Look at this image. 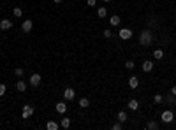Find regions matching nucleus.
<instances>
[{"label": "nucleus", "instance_id": "0eeeda50", "mask_svg": "<svg viewBox=\"0 0 176 130\" xmlns=\"http://www.w3.org/2000/svg\"><path fill=\"white\" fill-rule=\"evenodd\" d=\"M12 28V21L11 19H0V30L2 32H7Z\"/></svg>", "mask_w": 176, "mask_h": 130}, {"label": "nucleus", "instance_id": "7ed1b4c3", "mask_svg": "<svg viewBox=\"0 0 176 130\" xmlns=\"http://www.w3.org/2000/svg\"><path fill=\"white\" fill-rule=\"evenodd\" d=\"M74 97H76V90H74V88L69 86V88L63 90V99H65V100H74Z\"/></svg>", "mask_w": 176, "mask_h": 130}, {"label": "nucleus", "instance_id": "f8f14e48", "mask_svg": "<svg viewBox=\"0 0 176 130\" xmlns=\"http://www.w3.org/2000/svg\"><path fill=\"white\" fill-rule=\"evenodd\" d=\"M129 86H130L132 90L138 88V86H139V79H138L136 76H130V77H129Z\"/></svg>", "mask_w": 176, "mask_h": 130}, {"label": "nucleus", "instance_id": "f3484780", "mask_svg": "<svg viewBox=\"0 0 176 130\" xmlns=\"http://www.w3.org/2000/svg\"><path fill=\"white\" fill-rule=\"evenodd\" d=\"M46 129L48 130H58L60 129V125H58L56 121H48V123H46Z\"/></svg>", "mask_w": 176, "mask_h": 130}, {"label": "nucleus", "instance_id": "2f4dec72", "mask_svg": "<svg viewBox=\"0 0 176 130\" xmlns=\"http://www.w3.org/2000/svg\"><path fill=\"white\" fill-rule=\"evenodd\" d=\"M62 2H63V0H55V4H62Z\"/></svg>", "mask_w": 176, "mask_h": 130}, {"label": "nucleus", "instance_id": "f03ea898", "mask_svg": "<svg viewBox=\"0 0 176 130\" xmlns=\"http://www.w3.org/2000/svg\"><path fill=\"white\" fill-rule=\"evenodd\" d=\"M32 114H33V107H32L30 104H25V106H23V111H21V118H23V120H28Z\"/></svg>", "mask_w": 176, "mask_h": 130}, {"label": "nucleus", "instance_id": "20e7f679", "mask_svg": "<svg viewBox=\"0 0 176 130\" xmlns=\"http://www.w3.org/2000/svg\"><path fill=\"white\" fill-rule=\"evenodd\" d=\"M32 28H33L32 19H25V21H23V25H21V30H23L25 33H30V32H32Z\"/></svg>", "mask_w": 176, "mask_h": 130}, {"label": "nucleus", "instance_id": "5701e85b", "mask_svg": "<svg viewBox=\"0 0 176 130\" xmlns=\"http://www.w3.org/2000/svg\"><path fill=\"white\" fill-rule=\"evenodd\" d=\"M164 100H166L167 104H175V95H173V93H169V95H166V97H164Z\"/></svg>", "mask_w": 176, "mask_h": 130}, {"label": "nucleus", "instance_id": "b1692460", "mask_svg": "<svg viewBox=\"0 0 176 130\" xmlns=\"http://www.w3.org/2000/svg\"><path fill=\"white\" fill-rule=\"evenodd\" d=\"M23 74H25V70H23V69H21V67H18V69H16V70H14V76H18V77H19V79H21V77H23Z\"/></svg>", "mask_w": 176, "mask_h": 130}, {"label": "nucleus", "instance_id": "c85d7f7f", "mask_svg": "<svg viewBox=\"0 0 176 130\" xmlns=\"http://www.w3.org/2000/svg\"><path fill=\"white\" fill-rule=\"evenodd\" d=\"M123 129V125H122V121H116L115 125H113V130H122Z\"/></svg>", "mask_w": 176, "mask_h": 130}, {"label": "nucleus", "instance_id": "cd10ccee", "mask_svg": "<svg viewBox=\"0 0 176 130\" xmlns=\"http://www.w3.org/2000/svg\"><path fill=\"white\" fill-rule=\"evenodd\" d=\"M5 90H7V86H5L4 83H0V97H4V95H5Z\"/></svg>", "mask_w": 176, "mask_h": 130}, {"label": "nucleus", "instance_id": "aec40b11", "mask_svg": "<svg viewBox=\"0 0 176 130\" xmlns=\"http://www.w3.org/2000/svg\"><path fill=\"white\" fill-rule=\"evenodd\" d=\"M146 129L148 130H159V123H157V121H148V123H146Z\"/></svg>", "mask_w": 176, "mask_h": 130}, {"label": "nucleus", "instance_id": "7c9ffc66", "mask_svg": "<svg viewBox=\"0 0 176 130\" xmlns=\"http://www.w3.org/2000/svg\"><path fill=\"white\" fill-rule=\"evenodd\" d=\"M171 93H173V95H175V97H176V85H175V86H173V88H171Z\"/></svg>", "mask_w": 176, "mask_h": 130}, {"label": "nucleus", "instance_id": "6e6552de", "mask_svg": "<svg viewBox=\"0 0 176 130\" xmlns=\"http://www.w3.org/2000/svg\"><path fill=\"white\" fill-rule=\"evenodd\" d=\"M41 81H42L41 74H32V76H30V86H39Z\"/></svg>", "mask_w": 176, "mask_h": 130}, {"label": "nucleus", "instance_id": "c756f323", "mask_svg": "<svg viewBox=\"0 0 176 130\" xmlns=\"http://www.w3.org/2000/svg\"><path fill=\"white\" fill-rule=\"evenodd\" d=\"M86 4H88V7H93L97 4V0H86Z\"/></svg>", "mask_w": 176, "mask_h": 130}, {"label": "nucleus", "instance_id": "1a4fd4ad", "mask_svg": "<svg viewBox=\"0 0 176 130\" xmlns=\"http://www.w3.org/2000/svg\"><path fill=\"white\" fill-rule=\"evenodd\" d=\"M55 109H56L58 114H65V113H67V104H65V102H58V104L55 106Z\"/></svg>", "mask_w": 176, "mask_h": 130}, {"label": "nucleus", "instance_id": "39448f33", "mask_svg": "<svg viewBox=\"0 0 176 130\" xmlns=\"http://www.w3.org/2000/svg\"><path fill=\"white\" fill-rule=\"evenodd\" d=\"M118 35H120V39L127 40V39H130V37H132V30H130V28H122V30L118 32Z\"/></svg>", "mask_w": 176, "mask_h": 130}, {"label": "nucleus", "instance_id": "ddd939ff", "mask_svg": "<svg viewBox=\"0 0 176 130\" xmlns=\"http://www.w3.org/2000/svg\"><path fill=\"white\" fill-rule=\"evenodd\" d=\"M127 106H129V109H130V111H136V109H138V107H139V102H138V100H136V99H130V100H129V104H127Z\"/></svg>", "mask_w": 176, "mask_h": 130}, {"label": "nucleus", "instance_id": "473e14b6", "mask_svg": "<svg viewBox=\"0 0 176 130\" xmlns=\"http://www.w3.org/2000/svg\"><path fill=\"white\" fill-rule=\"evenodd\" d=\"M102 2H111V0H102Z\"/></svg>", "mask_w": 176, "mask_h": 130}, {"label": "nucleus", "instance_id": "72a5a7b5", "mask_svg": "<svg viewBox=\"0 0 176 130\" xmlns=\"http://www.w3.org/2000/svg\"><path fill=\"white\" fill-rule=\"evenodd\" d=\"M175 65H176V60H175Z\"/></svg>", "mask_w": 176, "mask_h": 130}, {"label": "nucleus", "instance_id": "4be33fe9", "mask_svg": "<svg viewBox=\"0 0 176 130\" xmlns=\"http://www.w3.org/2000/svg\"><path fill=\"white\" fill-rule=\"evenodd\" d=\"M12 14H14L16 18H21V16H23V11H21V7H14V9H12Z\"/></svg>", "mask_w": 176, "mask_h": 130}, {"label": "nucleus", "instance_id": "6ab92c4d", "mask_svg": "<svg viewBox=\"0 0 176 130\" xmlns=\"http://www.w3.org/2000/svg\"><path fill=\"white\" fill-rule=\"evenodd\" d=\"M60 127H62V129H69V127H71V120H69V118H62Z\"/></svg>", "mask_w": 176, "mask_h": 130}, {"label": "nucleus", "instance_id": "393cba45", "mask_svg": "<svg viewBox=\"0 0 176 130\" xmlns=\"http://www.w3.org/2000/svg\"><path fill=\"white\" fill-rule=\"evenodd\" d=\"M102 35H104V37H106V39H111V37H113V32H111V30H109V28H106V30H104V32H102Z\"/></svg>", "mask_w": 176, "mask_h": 130}, {"label": "nucleus", "instance_id": "423d86ee", "mask_svg": "<svg viewBox=\"0 0 176 130\" xmlns=\"http://www.w3.org/2000/svg\"><path fill=\"white\" fill-rule=\"evenodd\" d=\"M160 118H162L164 123H171L173 118H175V114H173V111H164V113L160 114Z\"/></svg>", "mask_w": 176, "mask_h": 130}, {"label": "nucleus", "instance_id": "a878e982", "mask_svg": "<svg viewBox=\"0 0 176 130\" xmlns=\"http://www.w3.org/2000/svg\"><path fill=\"white\" fill-rule=\"evenodd\" d=\"M153 100H155V104H160V102H164V97H162L160 93H157V95L153 97Z\"/></svg>", "mask_w": 176, "mask_h": 130}, {"label": "nucleus", "instance_id": "9d476101", "mask_svg": "<svg viewBox=\"0 0 176 130\" xmlns=\"http://www.w3.org/2000/svg\"><path fill=\"white\" fill-rule=\"evenodd\" d=\"M120 23H122V18H120V16L115 14V16L109 18V25H111V26H120Z\"/></svg>", "mask_w": 176, "mask_h": 130}, {"label": "nucleus", "instance_id": "412c9836", "mask_svg": "<svg viewBox=\"0 0 176 130\" xmlns=\"http://www.w3.org/2000/svg\"><path fill=\"white\" fill-rule=\"evenodd\" d=\"M88 106H90V100H88V99H79V107L86 109Z\"/></svg>", "mask_w": 176, "mask_h": 130}, {"label": "nucleus", "instance_id": "f257e3e1", "mask_svg": "<svg viewBox=\"0 0 176 130\" xmlns=\"http://www.w3.org/2000/svg\"><path fill=\"white\" fill-rule=\"evenodd\" d=\"M139 44L141 46H152L153 44V33L150 30H143L139 33Z\"/></svg>", "mask_w": 176, "mask_h": 130}, {"label": "nucleus", "instance_id": "bb28decb", "mask_svg": "<svg viewBox=\"0 0 176 130\" xmlns=\"http://www.w3.org/2000/svg\"><path fill=\"white\" fill-rule=\"evenodd\" d=\"M125 67H127V69H129V70H132V69H134V67H136V63H134V62H132V60H129V62H125Z\"/></svg>", "mask_w": 176, "mask_h": 130}, {"label": "nucleus", "instance_id": "4468645a", "mask_svg": "<svg viewBox=\"0 0 176 130\" xmlns=\"http://www.w3.org/2000/svg\"><path fill=\"white\" fill-rule=\"evenodd\" d=\"M16 90H18V92H25V90H26V83L21 81V79H18V83H16Z\"/></svg>", "mask_w": 176, "mask_h": 130}, {"label": "nucleus", "instance_id": "2eb2a0df", "mask_svg": "<svg viewBox=\"0 0 176 130\" xmlns=\"http://www.w3.org/2000/svg\"><path fill=\"white\" fill-rule=\"evenodd\" d=\"M153 58H155V60H162V58H164V51H162L160 48L155 49V51H153Z\"/></svg>", "mask_w": 176, "mask_h": 130}, {"label": "nucleus", "instance_id": "a211bd4d", "mask_svg": "<svg viewBox=\"0 0 176 130\" xmlns=\"http://www.w3.org/2000/svg\"><path fill=\"white\" fill-rule=\"evenodd\" d=\"M97 16L104 19V18L108 16V11H106V7H99V9H97Z\"/></svg>", "mask_w": 176, "mask_h": 130}, {"label": "nucleus", "instance_id": "9b49d317", "mask_svg": "<svg viewBox=\"0 0 176 130\" xmlns=\"http://www.w3.org/2000/svg\"><path fill=\"white\" fill-rule=\"evenodd\" d=\"M152 70H153V62L145 60L143 62V72H152Z\"/></svg>", "mask_w": 176, "mask_h": 130}, {"label": "nucleus", "instance_id": "dca6fc26", "mask_svg": "<svg viewBox=\"0 0 176 130\" xmlns=\"http://www.w3.org/2000/svg\"><path fill=\"white\" fill-rule=\"evenodd\" d=\"M116 120H118V121H122V123H125V121L129 120V116H127V113H125V111H120V113H118V118H116Z\"/></svg>", "mask_w": 176, "mask_h": 130}]
</instances>
